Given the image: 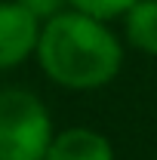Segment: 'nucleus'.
<instances>
[{
    "mask_svg": "<svg viewBox=\"0 0 157 160\" xmlns=\"http://www.w3.org/2000/svg\"><path fill=\"white\" fill-rule=\"evenodd\" d=\"M34 56L56 86L77 92L111 83L123 68V46L108 22L77 9H62L43 22Z\"/></svg>",
    "mask_w": 157,
    "mask_h": 160,
    "instance_id": "obj_1",
    "label": "nucleus"
},
{
    "mask_svg": "<svg viewBox=\"0 0 157 160\" xmlns=\"http://www.w3.org/2000/svg\"><path fill=\"white\" fill-rule=\"evenodd\" d=\"M56 136L49 108L28 89H0V160H43Z\"/></svg>",
    "mask_w": 157,
    "mask_h": 160,
    "instance_id": "obj_2",
    "label": "nucleus"
},
{
    "mask_svg": "<svg viewBox=\"0 0 157 160\" xmlns=\"http://www.w3.org/2000/svg\"><path fill=\"white\" fill-rule=\"evenodd\" d=\"M43 22L19 0H0V71L16 68L37 52Z\"/></svg>",
    "mask_w": 157,
    "mask_h": 160,
    "instance_id": "obj_3",
    "label": "nucleus"
},
{
    "mask_svg": "<svg viewBox=\"0 0 157 160\" xmlns=\"http://www.w3.org/2000/svg\"><path fill=\"white\" fill-rule=\"evenodd\" d=\"M43 160H114V148L99 129L71 126L53 136Z\"/></svg>",
    "mask_w": 157,
    "mask_h": 160,
    "instance_id": "obj_4",
    "label": "nucleus"
},
{
    "mask_svg": "<svg viewBox=\"0 0 157 160\" xmlns=\"http://www.w3.org/2000/svg\"><path fill=\"white\" fill-rule=\"evenodd\" d=\"M123 31L133 49L157 56V0H136L123 16Z\"/></svg>",
    "mask_w": 157,
    "mask_h": 160,
    "instance_id": "obj_5",
    "label": "nucleus"
},
{
    "mask_svg": "<svg viewBox=\"0 0 157 160\" xmlns=\"http://www.w3.org/2000/svg\"><path fill=\"white\" fill-rule=\"evenodd\" d=\"M65 3H68V9H77L83 16H93L99 22H111V19H123L136 0H65Z\"/></svg>",
    "mask_w": 157,
    "mask_h": 160,
    "instance_id": "obj_6",
    "label": "nucleus"
},
{
    "mask_svg": "<svg viewBox=\"0 0 157 160\" xmlns=\"http://www.w3.org/2000/svg\"><path fill=\"white\" fill-rule=\"evenodd\" d=\"M22 6L31 12V16H37L40 22H46V19H53L56 12H62L68 3L65 0H19Z\"/></svg>",
    "mask_w": 157,
    "mask_h": 160,
    "instance_id": "obj_7",
    "label": "nucleus"
}]
</instances>
